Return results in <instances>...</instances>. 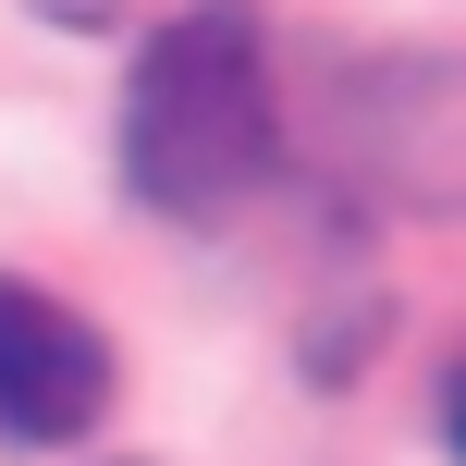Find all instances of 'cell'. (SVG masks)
<instances>
[{
  "label": "cell",
  "mask_w": 466,
  "mask_h": 466,
  "mask_svg": "<svg viewBox=\"0 0 466 466\" xmlns=\"http://www.w3.org/2000/svg\"><path fill=\"white\" fill-rule=\"evenodd\" d=\"M123 185L160 221H221L270 185V37L246 0H197L123 86Z\"/></svg>",
  "instance_id": "obj_1"
},
{
  "label": "cell",
  "mask_w": 466,
  "mask_h": 466,
  "mask_svg": "<svg viewBox=\"0 0 466 466\" xmlns=\"http://www.w3.org/2000/svg\"><path fill=\"white\" fill-rule=\"evenodd\" d=\"M98 405H111V344L98 319L49 307L37 282L0 270V430L13 442H86Z\"/></svg>",
  "instance_id": "obj_2"
}]
</instances>
